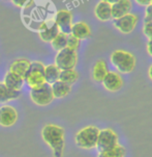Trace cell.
I'll return each instance as SVG.
<instances>
[{"label": "cell", "instance_id": "obj_1", "mask_svg": "<svg viewBox=\"0 0 152 157\" xmlns=\"http://www.w3.org/2000/svg\"><path fill=\"white\" fill-rule=\"evenodd\" d=\"M44 142L52 149L54 157H62L64 152V129L56 124H47L42 130Z\"/></svg>", "mask_w": 152, "mask_h": 157}, {"label": "cell", "instance_id": "obj_2", "mask_svg": "<svg viewBox=\"0 0 152 157\" xmlns=\"http://www.w3.org/2000/svg\"><path fill=\"white\" fill-rule=\"evenodd\" d=\"M110 62L114 68L121 74L132 73L136 68V57L132 53L125 50H115L111 53Z\"/></svg>", "mask_w": 152, "mask_h": 157}, {"label": "cell", "instance_id": "obj_3", "mask_svg": "<svg viewBox=\"0 0 152 157\" xmlns=\"http://www.w3.org/2000/svg\"><path fill=\"white\" fill-rule=\"evenodd\" d=\"M100 129L95 126H86L80 129L74 135V143L79 148L91 150L96 148Z\"/></svg>", "mask_w": 152, "mask_h": 157}, {"label": "cell", "instance_id": "obj_4", "mask_svg": "<svg viewBox=\"0 0 152 157\" xmlns=\"http://www.w3.org/2000/svg\"><path fill=\"white\" fill-rule=\"evenodd\" d=\"M45 65L39 60H35V62L30 63V67H29L27 73H26L25 77H24V81L28 84L30 89H35L46 83L45 80Z\"/></svg>", "mask_w": 152, "mask_h": 157}, {"label": "cell", "instance_id": "obj_5", "mask_svg": "<svg viewBox=\"0 0 152 157\" xmlns=\"http://www.w3.org/2000/svg\"><path fill=\"white\" fill-rule=\"evenodd\" d=\"M78 63V54L77 51L65 47L64 49L57 51L55 56V65L62 70H68V69H74Z\"/></svg>", "mask_w": 152, "mask_h": 157}, {"label": "cell", "instance_id": "obj_6", "mask_svg": "<svg viewBox=\"0 0 152 157\" xmlns=\"http://www.w3.org/2000/svg\"><path fill=\"white\" fill-rule=\"evenodd\" d=\"M30 99L34 104L38 106H47L55 99L53 96L51 86L48 83H44L42 86L31 89Z\"/></svg>", "mask_w": 152, "mask_h": 157}, {"label": "cell", "instance_id": "obj_7", "mask_svg": "<svg viewBox=\"0 0 152 157\" xmlns=\"http://www.w3.org/2000/svg\"><path fill=\"white\" fill-rule=\"evenodd\" d=\"M119 144L118 135L113 129L111 128H105L100 129L98 133L97 143H96V149L98 151L108 150V149L114 148Z\"/></svg>", "mask_w": 152, "mask_h": 157}, {"label": "cell", "instance_id": "obj_8", "mask_svg": "<svg viewBox=\"0 0 152 157\" xmlns=\"http://www.w3.org/2000/svg\"><path fill=\"white\" fill-rule=\"evenodd\" d=\"M113 24L118 31L124 34H128L135 30L138 24V17L129 13V14L124 15L117 19H113Z\"/></svg>", "mask_w": 152, "mask_h": 157}, {"label": "cell", "instance_id": "obj_9", "mask_svg": "<svg viewBox=\"0 0 152 157\" xmlns=\"http://www.w3.org/2000/svg\"><path fill=\"white\" fill-rule=\"evenodd\" d=\"M54 22L60 33L69 34L73 26V14L67 10H60L56 12Z\"/></svg>", "mask_w": 152, "mask_h": 157}, {"label": "cell", "instance_id": "obj_10", "mask_svg": "<svg viewBox=\"0 0 152 157\" xmlns=\"http://www.w3.org/2000/svg\"><path fill=\"white\" fill-rule=\"evenodd\" d=\"M105 90L109 92H117V90H121L123 86V78L120 75V73L116 71H109L105 76L103 80L101 81Z\"/></svg>", "mask_w": 152, "mask_h": 157}, {"label": "cell", "instance_id": "obj_11", "mask_svg": "<svg viewBox=\"0 0 152 157\" xmlns=\"http://www.w3.org/2000/svg\"><path fill=\"white\" fill-rule=\"evenodd\" d=\"M59 33V29L57 25L55 24L54 20L53 21H45L41 24L38 28V34L39 38L45 43H51L52 40Z\"/></svg>", "mask_w": 152, "mask_h": 157}, {"label": "cell", "instance_id": "obj_12", "mask_svg": "<svg viewBox=\"0 0 152 157\" xmlns=\"http://www.w3.org/2000/svg\"><path fill=\"white\" fill-rule=\"evenodd\" d=\"M18 121V111L10 105H3L0 107V126L12 127Z\"/></svg>", "mask_w": 152, "mask_h": 157}, {"label": "cell", "instance_id": "obj_13", "mask_svg": "<svg viewBox=\"0 0 152 157\" xmlns=\"http://www.w3.org/2000/svg\"><path fill=\"white\" fill-rule=\"evenodd\" d=\"M71 34L74 36V38L79 39L80 41H82V40L89 39L91 36V29H90L89 25L86 22L78 21L76 23H73Z\"/></svg>", "mask_w": 152, "mask_h": 157}, {"label": "cell", "instance_id": "obj_14", "mask_svg": "<svg viewBox=\"0 0 152 157\" xmlns=\"http://www.w3.org/2000/svg\"><path fill=\"white\" fill-rule=\"evenodd\" d=\"M94 15L97 20L108 22L112 20V4L100 0L94 7Z\"/></svg>", "mask_w": 152, "mask_h": 157}, {"label": "cell", "instance_id": "obj_15", "mask_svg": "<svg viewBox=\"0 0 152 157\" xmlns=\"http://www.w3.org/2000/svg\"><path fill=\"white\" fill-rule=\"evenodd\" d=\"M130 0H118L112 4V19H117L124 15H127L132 10Z\"/></svg>", "mask_w": 152, "mask_h": 157}, {"label": "cell", "instance_id": "obj_16", "mask_svg": "<svg viewBox=\"0 0 152 157\" xmlns=\"http://www.w3.org/2000/svg\"><path fill=\"white\" fill-rule=\"evenodd\" d=\"M30 63L31 62L27 59V58H18V59L14 60V62L10 63L9 71L24 78L26 73H27L29 67H30Z\"/></svg>", "mask_w": 152, "mask_h": 157}, {"label": "cell", "instance_id": "obj_17", "mask_svg": "<svg viewBox=\"0 0 152 157\" xmlns=\"http://www.w3.org/2000/svg\"><path fill=\"white\" fill-rule=\"evenodd\" d=\"M51 89H52V93L54 98H57V99H61V98L66 97L71 92V86H69V84L60 80H57L54 83L51 84Z\"/></svg>", "mask_w": 152, "mask_h": 157}, {"label": "cell", "instance_id": "obj_18", "mask_svg": "<svg viewBox=\"0 0 152 157\" xmlns=\"http://www.w3.org/2000/svg\"><path fill=\"white\" fill-rule=\"evenodd\" d=\"M3 83L9 87V89L21 90V89H22V86H23V83H24V78L17 75V74L13 73V72L9 71L4 76Z\"/></svg>", "mask_w": 152, "mask_h": 157}, {"label": "cell", "instance_id": "obj_19", "mask_svg": "<svg viewBox=\"0 0 152 157\" xmlns=\"http://www.w3.org/2000/svg\"><path fill=\"white\" fill-rule=\"evenodd\" d=\"M109 72L108 65L103 59H98L92 68V78L94 81L101 82Z\"/></svg>", "mask_w": 152, "mask_h": 157}, {"label": "cell", "instance_id": "obj_20", "mask_svg": "<svg viewBox=\"0 0 152 157\" xmlns=\"http://www.w3.org/2000/svg\"><path fill=\"white\" fill-rule=\"evenodd\" d=\"M21 97V90L9 89L3 82H0V103L16 100Z\"/></svg>", "mask_w": 152, "mask_h": 157}, {"label": "cell", "instance_id": "obj_21", "mask_svg": "<svg viewBox=\"0 0 152 157\" xmlns=\"http://www.w3.org/2000/svg\"><path fill=\"white\" fill-rule=\"evenodd\" d=\"M60 71L61 70L55 65V63H51V65L45 66L44 75H45L46 83L51 86L52 83H54V82H56L57 80H59Z\"/></svg>", "mask_w": 152, "mask_h": 157}, {"label": "cell", "instance_id": "obj_22", "mask_svg": "<svg viewBox=\"0 0 152 157\" xmlns=\"http://www.w3.org/2000/svg\"><path fill=\"white\" fill-rule=\"evenodd\" d=\"M126 150L122 145L118 144L114 148L108 149V150L98 151L97 157H124Z\"/></svg>", "mask_w": 152, "mask_h": 157}, {"label": "cell", "instance_id": "obj_23", "mask_svg": "<svg viewBox=\"0 0 152 157\" xmlns=\"http://www.w3.org/2000/svg\"><path fill=\"white\" fill-rule=\"evenodd\" d=\"M79 79V73L74 69H68V70H62L60 71L59 80L63 81L65 83L73 86L74 82H77Z\"/></svg>", "mask_w": 152, "mask_h": 157}, {"label": "cell", "instance_id": "obj_24", "mask_svg": "<svg viewBox=\"0 0 152 157\" xmlns=\"http://www.w3.org/2000/svg\"><path fill=\"white\" fill-rule=\"evenodd\" d=\"M67 38H68V34L60 33L59 31V33L52 40L51 46H52L53 49L56 50V51H60V50L64 49L66 47V44H67Z\"/></svg>", "mask_w": 152, "mask_h": 157}, {"label": "cell", "instance_id": "obj_25", "mask_svg": "<svg viewBox=\"0 0 152 157\" xmlns=\"http://www.w3.org/2000/svg\"><path fill=\"white\" fill-rule=\"evenodd\" d=\"M80 44H81V41L79 39L74 38V36H71V33L68 34V38H67V44H66V47L69 48V49H73L74 51L79 49Z\"/></svg>", "mask_w": 152, "mask_h": 157}, {"label": "cell", "instance_id": "obj_26", "mask_svg": "<svg viewBox=\"0 0 152 157\" xmlns=\"http://www.w3.org/2000/svg\"><path fill=\"white\" fill-rule=\"evenodd\" d=\"M10 1L20 9H26L33 3V0H10Z\"/></svg>", "mask_w": 152, "mask_h": 157}, {"label": "cell", "instance_id": "obj_27", "mask_svg": "<svg viewBox=\"0 0 152 157\" xmlns=\"http://www.w3.org/2000/svg\"><path fill=\"white\" fill-rule=\"evenodd\" d=\"M143 33L148 40L152 39V22H145L144 23Z\"/></svg>", "mask_w": 152, "mask_h": 157}, {"label": "cell", "instance_id": "obj_28", "mask_svg": "<svg viewBox=\"0 0 152 157\" xmlns=\"http://www.w3.org/2000/svg\"><path fill=\"white\" fill-rule=\"evenodd\" d=\"M145 15H144V20L145 22H152V4H148L145 6Z\"/></svg>", "mask_w": 152, "mask_h": 157}, {"label": "cell", "instance_id": "obj_29", "mask_svg": "<svg viewBox=\"0 0 152 157\" xmlns=\"http://www.w3.org/2000/svg\"><path fill=\"white\" fill-rule=\"evenodd\" d=\"M146 50H147V53L150 56H152V39H149L147 42V45H146Z\"/></svg>", "mask_w": 152, "mask_h": 157}, {"label": "cell", "instance_id": "obj_30", "mask_svg": "<svg viewBox=\"0 0 152 157\" xmlns=\"http://www.w3.org/2000/svg\"><path fill=\"white\" fill-rule=\"evenodd\" d=\"M135 2L141 6H147L148 4H150L151 0H135Z\"/></svg>", "mask_w": 152, "mask_h": 157}, {"label": "cell", "instance_id": "obj_31", "mask_svg": "<svg viewBox=\"0 0 152 157\" xmlns=\"http://www.w3.org/2000/svg\"><path fill=\"white\" fill-rule=\"evenodd\" d=\"M148 76H149V78H150L151 80H152V65L148 69Z\"/></svg>", "mask_w": 152, "mask_h": 157}, {"label": "cell", "instance_id": "obj_32", "mask_svg": "<svg viewBox=\"0 0 152 157\" xmlns=\"http://www.w3.org/2000/svg\"><path fill=\"white\" fill-rule=\"evenodd\" d=\"M103 1H106V2H108V3H110V4H113L114 2L118 1V0H103Z\"/></svg>", "mask_w": 152, "mask_h": 157}, {"label": "cell", "instance_id": "obj_33", "mask_svg": "<svg viewBox=\"0 0 152 157\" xmlns=\"http://www.w3.org/2000/svg\"><path fill=\"white\" fill-rule=\"evenodd\" d=\"M150 3H151V4H152V0H151V2H150Z\"/></svg>", "mask_w": 152, "mask_h": 157}]
</instances>
